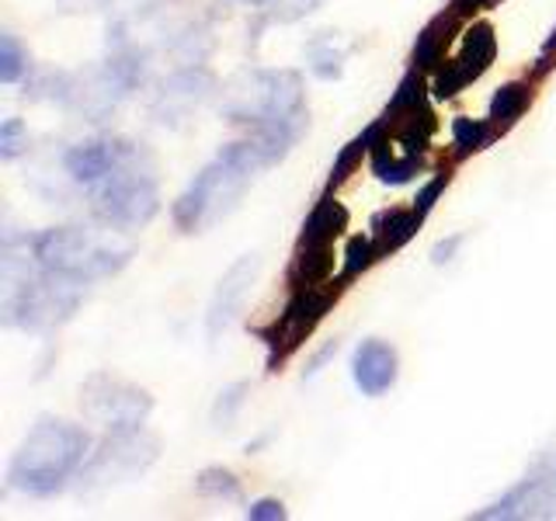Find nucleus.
<instances>
[{
	"label": "nucleus",
	"instance_id": "ddd939ff",
	"mask_svg": "<svg viewBox=\"0 0 556 521\" xmlns=\"http://www.w3.org/2000/svg\"><path fill=\"white\" fill-rule=\"evenodd\" d=\"M139 139H129V136H118V132H98L91 139H80V143L66 147L63 153V174L77 188H91L98 185L101 178H109L115 167H122L129 161V156L139 153Z\"/></svg>",
	"mask_w": 556,
	"mask_h": 521
},
{
	"label": "nucleus",
	"instance_id": "2eb2a0df",
	"mask_svg": "<svg viewBox=\"0 0 556 521\" xmlns=\"http://www.w3.org/2000/svg\"><path fill=\"white\" fill-rule=\"evenodd\" d=\"M400 379V352L387 338H365L352 352V382L362 396H387Z\"/></svg>",
	"mask_w": 556,
	"mask_h": 521
},
{
	"label": "nucleus",
	"instance_id": "e433bc0d",
	"mask_svg": "<svg viewBox=\"0 0 556 521\" xmlns=\"http://www.w3.org/2000/svg\"><path fill=\"white\" fill-rule=\"evenodd\" d=\"M463 243H466V233H452V237L439 240V243H434V247H431V265H434V268L452 265V260H456V254H459Z\"/></svg>",
	"mask_w": 556,
	"mask_h": 521
},
{
	"label": "nucleus",
	"instance_id": "a878e982",
	"mask_svg": "<svg viewBox=\"0 0 556 521\" xmlns=\"http://www.w3.org/2000/svg\"><path fill=\"white\" fill-rule=\"evenodd\" d=\"M195 494L202 500H223V504H237L243 500V483L240 476L233 473V469L226 466H205L195 473Z\"/></svg>",
	"mask_w": 556,
	"mask_h": 521
},
{
	"label": "nucleus",
	"instance_id": "dca6fc26",
	"mask_svg": "<svg viewBox=\"0 0 556 521\" xmlns=\"http://www.w3.org/2000/svg\"><path fill=\"white\" fill-rule=\"evenodd\" d=\"M466 17L456 8H442L434 17H428L425 28L414 35V46H410V66L421 69V74H434L445 60H448V49L456 42V35H463Z\"/></svg>",
	"mask_w": 556,
	"mask_h": 521
},
{
	"label": "nucleus",
	"instance_id": "bb28decb",
	"mask_svg": "<svg viewBox=\"0 0 556 521\" xmlns=\"http://www.w3.org/2000/svg\"><path fill=\"white\" fill-rule=\"evenodd\" d=\"M376 260H382L379 257V251H376V240H372V233H352L348 237V243H344V254H341V271H338V282L348 289L355 282V278H362L365 271H369Z\"/></svg>",
	"mask_w": 556,
	"mask_h": 521
},
{
	"label": "nucleus",
	"instance_id": "cd10ccee",
	"mask_svg": "<svg viewBox=\"0 0 556 521\" xmlns=\"http://www.w3.org/2000/svg\"><path fill=\"white\" fill-rule=\"evenodd\" d=\"M372 153V136H369V129H362L358 136H352L348 143L338 150V156H334V164H330V174H327V188H338V185H344L352 174L362 167V161L365 156Z\"/></svg>",
	"mask_w": 556,
	"mask_h": 521
},
{
	"label": "nucleus",
	"instance_id": "412c9836",
	"mask_svg": "<svg viewBox=\"0 0 556 521\" xmlns=\"http://www.w3.org/2000/svg\"><path fill=\"white\" fill-rule=\"evenodd\" d=\"M434 98H431V80H428V74H421V69H407L404 77H400V84H396V91L390 94V101H387V109H382V122L387 126H396V122H404V118H410L414 112H421L425 104H431Z\"/></svg>",
	"mask_w": 556,
	"mask_h": 521
},
{
	"label": "nucleus",
	"instance_id": "c85d7f7f",
	"mask_svg": "<svg viewBox=\"0 0 556 521\" xmlns=\"http://www.w3.org/2000/svg\"><path fill=\"white\" fill-rule=\"evenodd\" d=\"M31 56L28 49L22 46V39H17L14 31H0V84H22L28 74H31Z\"/></svg>",
	"mask_w": 556,
	"mask_h": 521
},
{
	"label": "nucleus",
	"instance_id": "2f4dec72",
	"mask_svg": "<svg viewBox=\"0 0 556 521\" xmlns=\"http://www.w3.org/2000/svg\"><path fill=\"white\" fill-rule=\"evenodd\" d=\"M452 185V170L445 167V170H439V174H431V178L417 188V195H414V213L421 216L425 223H428V216L434 213V205H439V199L445 195V188Z\"/></svg>",
	"mask_w": 556,
	"mask_h": 521
},
{
	"label": "nucleus",
	"instance_id": "6e6552de",
	"mask_svg": "<svg viewBox=\"0 0 556 521\" xmlns=\"http://www.w3.org/2000/svg\"><path fill=\"white\" fill-rule=\"evenodd\" d=\"M341 289L344 285L338 282V278L327 285L289 289V300L282 309H278V317L257 330V338L268 347V361H265L268 372H282V365L300 352V347L306 344V338L320 327V320L334 309Z\"/></svg>",
	"mask_w": 556,
	"mask_h": 521
},
{
	"label": "nucleus",
	"instance_id": "58836bf2",
	"mask_svg": "<svg viewBox=\"0 0 556 521\" xmlns=\"http://www.w3.org/2000/svg\"><path fill=\"white\" fill-rule=\"evenodd\" d=\"M501 4V0H452V8H456L463 17H466V22H469V17H473L477 11H494Z\"/></svg>",
	"mask_w": 556,
	"mask_h": 521
},
{
	"label": "nucleus",
	"instance_id": "9d476101",
	"mask_svg": "<svg viewBox=\"0 0 556 521\" xmlns=\"http://www.w3.org/2000/svg\"><path fill=\"white\" fill-rule=\"evenodd\" d=\"M80 414L87 424L101 431L147 428L153 396L139 382H129L115 372H91L80 382Z\"/></svg>",
	"mask_w": 556,
	"mask_h": 521
},
{
	"label": "nucleus",
	"instance_id": "b1692460",
	"mask_svg": "<svg viewBox=\"0 0 556 521\" xmlns=\"http://www.w3.org/2000/svg\"><path fill=\"white\" fill-rule=\"evenodd\" d=\"M390 132H393V147H396V150L425 156L428 147H431V139H434V132H439V118H434V109H431V104H425L421 112H414L410 118H404V122H396V126H390Z\"/></svg>",
	"mask_w": 556,
	"mask_h": 521
},
{
	"label": "nucleus",
	"instance_id": "1a4fd4ad",
	"mask_svg": "<svg viewBox=\"0 0 556 521\" xmlns=\"http://www.w3.org/2000/svg\"><path fill=\"white\" fill-rule=\"evenodd\" d=\"M219 91L223 84L208 63H181L150 84L147 115L161 129H185L208 104L219 101Z\"/></svg>",
	"mask_w": 556,
	"mask_h": 521
},
{
	"label": "nucleus",
	"instance_id": "7ed1b4c3",
	"mask_svg": "<svg viewBox=\"0 0 556 521\" xmlns=\"http://www.w3.org/2000/svg\"><path fill=\"white\" fill-rule=\"evenodd\" d=\"M94 448V434L66 417L42 414L14 448L8 462V491L35 500H49L77 483L87 456Z\"/></svg>",
	"mask_w": 556,
	"mask_h": 521
},
{
	"label": "nucleus",
	"instance_id": "f03ea898",
	"mask_svg": "<svg viewBox=\"0 0 556 521\" xmlns=\"http://www.w3.org/2000/svg\"><path fill=\"white\" fill-rule=\"evenodd\" d=\"M87 282L46 271L31 254V233H4L0 243V320L22 334H52L74 320Z\"/></svg>",
	"mask_w": 556,
	"mask_h": 521
},
{
	"label": "nucleus",
	"instance_id": "393cba45",
	"mask_svg": "<svg viewBox=\"0 0 556 521\" xmlns=\"http://www.w3.org/2000/svg\"><path fill=\"white\" fill-rule=\"evenodd\" d=\"M452 161H466L480 150H486L497 139L494 126L486 118H469V115H456L452 118Z\"/></svg>",
	"mask_w": 556,
	"mask_h": 521
},
{
	"label": "nucleus",
	"instance_id": "c9c22d12",
	"mask_svg": "<svg viewBox=\"0 0 556 521\" xmlns=\"http://www.w3.org/2000/svg\"><path fill=\"white\" fill-rule=\"evenodd\" d=\"M60 14L66 17H84V14H104L115 8V0H52Z\"/></svg>",
	"mask_w": 556,
	"mask_h": 521
},
{
	"label": "nucleus",
	"instance_id": "6ab92c4d",
	"mask_svg": "<svg viewBox=\"0 0 556 521\" xmlns=\"http://www.w3.org/2000/svg\"><path fill=\"white\" fill-rule=\"evenodd\" d=\"M532 98H535V80H508L501 84L497 91L491 94V104H486V122L494 126L497 136H504L508 129L518 126V118L532 109Z\"/></svg>",
	"mask_w": 556,
	"mask_h": 521
},
{
	"label": "nucleus",
	"instance_id": "7c9ffc66",
	"mask_svg": "<svg viewBox=\"0 0 556 521\" xmlns=\"http://www.w3.org/2000/svg\"><path fill=\"white\" fill-rule=\"evenodd\" d=\"M31 150V132L25 126V118H4L0 122V161H22Z\"/></svg>",
	"mask_w": 556,
	"mask_h": 521
},
{
	"label": "nucleus",
	"instance_id": "a211bd4d",
	"mask_svg": "<svg viewBox=\"0 0 556 521\" xmlns=\"http://www.w3.org/2000/svg\"><path fill=\"white\" fill-rule=\"evenodd\" d=\"M425 219L410 208H400V205H390V208H379V213L369 219V233L376 240V251L379 257H393L396 251H404L407 243L421 233Z\"/></svg>",
	"mask_w": 556,
	"mask_h": 521
},
{
	"label": "nucleus",
	"instance_id": "39448f33",
	"mask_svg": "<svg viewBox=\"0 0 556 521\" xmlns=\"http://www.w3.org/2000/svg\"><path fill=\"white\" fill-rule=\"evenodd\" d=\"M31 254L46 271L94 285L101 278H115L118 271L129 268V260L136 257V243L126 240V233H115L101 223H63L31 233Z\"/></svg>",
	"mask_w": 556,
	"mask_h": 521
},
{
	"label": "nucleus",
	"instance_id": "9b49d317",
	"mask_svg": "<svg viewBox=\"0 0 556 521\" xmlns=\"http://www.w3.org/2000/svg\"><path fill=\"white\" fill-rule=\"evenodd\" d=\"M497 60V31L491 22H469L463 28V42L459 52L452 60H445L431 80V98L434 101H452L456 94H463L469 84H477L486 69Z\"/></svg>",
	"mask_w": 556,
	"mask_h": 521
},
{
	"label": "nucleus",
	"instance_id": "0eeeda50",
	"mask_svg": "<svg viewBox=\"0 0 556 521\" xmlns=\"http://www.w3.org/2000/svg\"><path fill=\"white\" fill-rule=\"evenodd\" d=\"M161 459V439L150 428L129 431H101L91 456L77 473V494H98L118 483H132L147 476Z\"/></svg>",
	"mask_w": 556,
	"mask_h": 521
},
{
	"label": "nucleus",
	"instance_id": "72a5a7b5",
	"mask_svg": "<svg viewBox=\"0 0 556 521\" xmlns=\"http://www.w3.org/2000/svg\"><path fill=\"white\" fill-rule=\"evenodd\" d=\"M553 69H556V25H553V31L546 35V39H543V46H539L535 60L529 66V77L539 84V80H546Z\"/></svg>",
	"mask_w": 556,
	"mask_h": 521
},
{
	"label": "nucleus",
	"instance_id": "f704fd0d",
	"mask_svg": "<svg viewBox=\"0 0 556 521\" xmlns=\"http://www.w3.org/2000/svg\"><path fill=\"white\" fill-rule=\"evenodd\" d=\"M243 518H248V521H286L289 511H286V504L278 497H257V500L248 504V508H243Z\"/></svg>",
	"mask_w": 556,
	"mask_h": 521
},
{
	"label": "nucleus",
	"instance_id": "473e14b6",
	"mask_svg": "<svg viewBox=\"0 0 556 521\" xmlns=\"http://www.w3.org/2000/svg\"><path fill=\"white\" fill-rule=\"evenodd\" d=\"M324 4V0H268V8L261 11L268 17V25H292L300 22V17L313 14Z\"/></svg>",
	"mask_w": 556,
	"mask_h": 521
},
{
	"label": "nucleus",
	"instance_id": "4468645a",
	"mask_svg": "<svg viewBox=\"0 0 556 521\" xmlns=\"http://www.w3.org/2000/svg\"><path fill=\"white\" fill-rule=\"evenodd\" d=\"M257 271H261V257L257 254H243L223 271V278L213 289V300H208V306H205V338H208V344H219L233 330V323L240 320V313H243V303H248V295L254 292Z\"/></svg>",
	"mask_w": 556,
	"mask_h": 521
},
{
	"label": "nucleus",
	"instance_id": "f257e3e1",
	"mask_svg": "<svg viewBox=\"0 0 556 521\" xmlns=\"http://www.w3.org/2000/svg\"><path fill=\"white\" fill-rule=\"evenodd\" d=\"M216 112L257 147L265 167H278L309 132V104L300 69L248 66L223 84Z\"/></svg>",
	"mask_w": 556,
	"mask_h": 521
},
{
	"label": "nucleus",
	"instance_id": "20e7f679",
	"mask_svg": "<svg viewBox=\"0 0 556 521\" xmlns=\"http://www.w3.org/2000/svg\"><path fill=\"white\" fill-rule=\"evenodd\" d=\"M261 170H268V167L248 136L219 147L213 161H208L195 178L185 185L181 195L174 199L170 205L174 230L181 237H199L213 230V226H219L223 219H230Z\"/></svg>",
	"mask_w": 556,
	"mask_h": 521
},
{
	"label": "nucleus",
	"instance_id": "5701e85b",
	"mask_svg": "<svg viewBox=\"0 0 556 521\" xmlns=\"http://www.w3.org/2000/svg\"><path fill=\"white\" fill-rule=\"evenodd\" d=\"M70 84H74V69H60V66H31V74L22 80L25 87V101L35 104H56L63 109L70 98Z\"/></svg>",
	"mask_w": 556,
	"mask_h": 521
},
{
	"label": "nucleus",
	"instance_id": "c756f323",
	"mask_svg": "<svg viewBox=\"0 0 556 521\" xmlns=\"http://www.w3.org/2000/svg\"><path fill=\"white\" fill-rule=\"evenodd\" d=\"M248 393H251V386L248 382H230V386H223L219 390V396H216V404H213V410H208V421H213V428H233V421H237V414L243 410V404H248Z\"/></svg>",
	"mask_w": 556,
	"mask_h": 521
},
{
	"label": "nucleus",
	"instance_id": "f3484780",
	"mask_svg": "<svg viewBox=\"0 0 556 521\" xmlns=\"http://www.w3.org/2000/svg\"><path fill=\"white\" fill-rule=\"evenodd\" d=\"M348 223H352V216H348L344 202H338L334 188H327L324 195L313 202L309 213H306L295 247H330V243H334L338 237H344Z\"/></svg>",
	"mask_w": 556,
	"mask_h": 521
},
{
	"label": "nucleus",
	"instance_id": "4c0bfd02",
	"mask_svg": "<svg viewBox=\"0 0 556 521\" xmlns=\"http://www.w3.org/2000/svg\"><path fill=\"white\" fill-rule=\"evenodd\" d=\"M341 352V338H330V341H324L320 347H317V352H313L309 355V361H306V369H303V376L306 379H313V376H320L324 372V365L330 361V358H334Z\"/></svg>",
	"mask_w": 556,
	"mask_h": 521
},
{
	"label": "nucleus",
	"instance_id": "423d86ee",
	"mask_svg": "<svg viewBox=\"0 0 556 521\" xmlns=\"http://www.w3.org/2000/svg\"><path fill=\"white\" fill-rule=\"evenodd\" d=\"M94 223L115 233H139L161 213V178H156V156L143 143L136 156L115 167L109 178L87 188Z\"/></svg>",
	"mask_w": 556,
	"mask_h": 521
},
{
	"label": "nucleus",
	"instance_id": "4be33fe9",
	"mask_svg": "<svg viewBox=\"0 0 556 521\" xmlns=\"http://www.w3.org/2000/svg\"><path fill=\"white\" fill-rule=\"evenodd\" d=\"M334 243L330 247H295L292 265L286 271V285L289 289H303V285H327L334 282Z\"/></svg>",
	"mask_w": 556,
	"mask_h": 521
},
{
	"label": "nucleus",
	"instance_id": "aec40b11",
	"mask_svg": "<svg viewBox=\"0 0 556 521\" xmlns=\"http://www.w3.org/2000/svg\"><path fill=\"white\" fill-rule=\"evenodd\" d=\"M348 52H352V46L341 42L338 31H317V35H309V42L303 46V60L317 80H341Z\"/></svg>",
	"mask_w": 556,
	"mask_h": 521
},
{
	"label": "nucleus",
	"instance_id": "f8f14e48",
	"mask_svg": "<svg viewBox=\"0 0 556 521\" xmlns=\"http://www.w3.org/2000/svg\"><path fill=\"white\" fill-rule=\"evenodd\" d=\"M477 521H526L556 518V456L539 459L515 486H508L494 504L473 511Z\"/></svg>",
	"mask_w": 556,
	"mask_h": 521
},
{
	"label": "nucleus",
	"instance_id": "ea45409f",
	"mask_svg": "<svg viewBox=\"0 0 556 521\" xmlns=\"http://www.w3.org/2000/svg\"><path fill=\"white\" fill-rule=\"evenodd\" d=\"M237 4H248V8H257V11H265V8H268V0H237Z\"/></svg>",
	"mask_w": 556,
	"mask_h": 521
}]
</instances>
